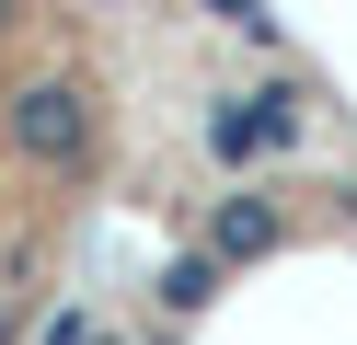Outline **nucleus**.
<instances>
[{
  "mask_svg": "<svg viewBox=\"0 0 357 345\" xmlns=\"http://www.w3.org/2000/svg\"><path fill=\"white\" fill-rule=\"evenodd\" d=\"M12 150L47 161V173H70V161L93 150V104H81L70 81H24L12 92Z\"/></svg>",
  "mask_w": 357,
  "mask_h": 345,
  "instance_id": "1",
  "label": "nucleus"
},
{
  "mask_svg": "<svg viewBox=\"0 0 357 345\" xmlns=\"http://www.w3.org/2000/svg\"><path fill=\"white\" fill-rule=\"evenodd\" d=\"M265 242H277V207H265V196H231V207H219V253H265Z\"/></svg>",
  "mask_w": 357,
  "mask_h": 345,
  "instance_id": "2",
  "label": "nucleus"
},
{
  "mask_svg": "<svg viewBox=\"0 0 357 345\" xmlns=\"http://www.w3.org/2000/svg\"><path fill=\"white\" fill-rule=\"evenodd\" d=\"M0 35H12V0H0Z\"/></svg>",
  "mask_w": 357,
  "mask_h": 345,
  "instance_id": "3",
  "label": "nucleus"
}]
</instances>
